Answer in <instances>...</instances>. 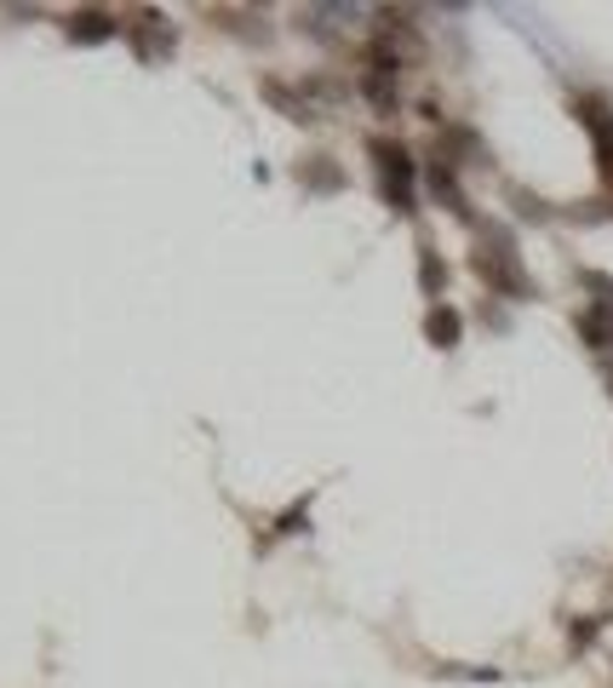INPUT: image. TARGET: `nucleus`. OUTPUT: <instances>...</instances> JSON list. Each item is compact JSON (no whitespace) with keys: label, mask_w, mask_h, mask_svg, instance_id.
Masks as SVG:
<instances>
[{"label":"nucleus","mask_w":613,"mask_h":688,"mask_svg":"<svg viewBox=\"0 0 613 688\" xmlns=\"http://www.w3.org/2000/svg\"><path fill=\"white\" fill-rule=\"evenodd\" d=\"M373 161H378V172H385V190H390V201H413V166H407V155L396 150V143H373Z\"/></svg>","instance_id":"f257e3e1"},{"label":"nucleus","mask_w":613,"mask_h":688,"mask_svg":"<svg viewBox=\"0 0 613 688\" xmlns=\"http://www.w3.org/2000/svg\"><path fill=\"white\" fill-rule=\"evenodd\" d=\"M585 115H591V127H596V150H602V166L613 172V115H607L602 104H585Z\"/></svg>","instance_id":"f03ea898"},{"label":"nucleus","mask_w":613,"mask_h":688,"mask_svg":"<svg viewBox=\"0 0 613 688\" xmlns=\"http://www.w3.org/2000/svg\"><path fill=\"white\" fill-rule=\"evenodd\" d=\"M430 322H435V327H430V333H435V344H453V338H459V315H453V310H435Z\"/></svg>","instance_id":"7ed1b4c3"}]
</instances>
